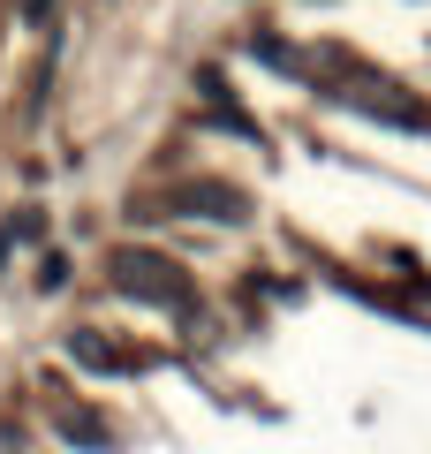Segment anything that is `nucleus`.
Wrapping results in <instances>:
<instances>
[{"mask_svg":"<svg viewBox=\"0 0 431 454\" xmlns=\"http://www.w3.org/2000/svg\"><path fill=\"white\" fill-rule=\"evenodd\" d=\"M114 280H121V288H144V303H182V295H190L182 265L160 258V250H121V258H114Z\"/></svg>","mask_w":431,"mask_h":454,"instance_id":"1","label":"nucleus"},{"mask_svg":"<svg viewBox=\"0 0 431 454\" xmlns=\"http://www.w3.org/2000/svg\"><path fill=\"white\" fill-rule=\"evenodd\" d=\"M175 205H182V212H212V220H250V205H242L235 190H205V182H190Z\"/></svg>","mask_w":431,"mask_h":454,"instance_id":"2","label":"nucleus"}]
</instances>
